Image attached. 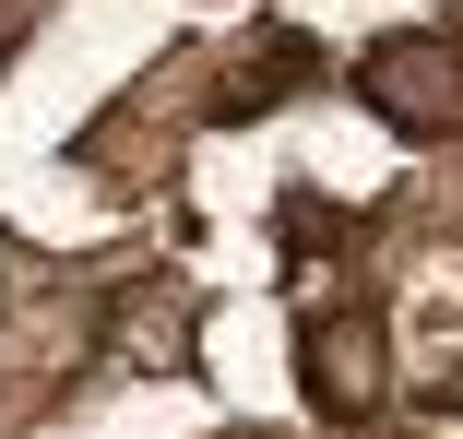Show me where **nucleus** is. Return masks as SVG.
Wrapping results in <instances>:
<instances>
[{"instance_id":"nucleus-1","label":"nucleus","mask_w":463,"mask_h":439,"mask_svg":"<svg viewBox=\"0 0 463 439\" xmlns=\"http://www.w3.org/2000/svg\"><path fill=\"white\" fill-rule=\"evenodd\" d=\"M356 96L381 107L404 143H439V131H463V48L451 36H381L356 60Z\"/></svg>"},{"instance_id":"nucleus-2","label":"nucleus","mask_w":463,"mask_h":439,"mask_svg":"<svg viewBox=\"0 0 463 439\" xmlns=\"http://www.w3.org/2000/svg\"><path fill=\"white\" fill-rule=\"evenodd\" d=\"M298 392L321 404V416H368L392 392V332L368 321V309H309V332H298Z\"/></svg>"},{"instance_id":"nucleus-3","label":"nucleus","mask_w":463,"mask_h":439,"mask_svg":"<svg viewBox=\"0 0 463 439\" xmlns=\"http://www.w3.org/2000/svg\"><path fill=\"white\" fill-rule=\"evenodd\" d=\"M309 71H321V48H309V36H273L261 60H238V71H226V107H273V96H298Z\"/></svg>"}]
</instances>
